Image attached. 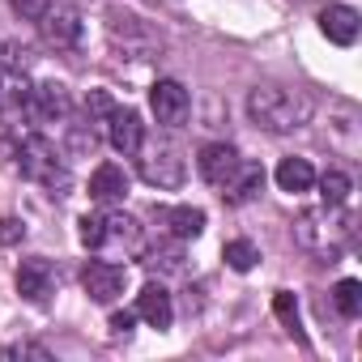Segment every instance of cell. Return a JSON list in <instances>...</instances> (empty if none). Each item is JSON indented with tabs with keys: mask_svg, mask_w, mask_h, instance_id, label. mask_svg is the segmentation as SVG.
Here are the masks:
<instances>
[{
	"mask_svg": "<svg viewBox=\"0 0 362 362\" xmlns=\"http://www.w3.org/2000/svg\"><path fill=\"white\" fill-rule=\"evenodd\" d=\"M247 115L252 124H260L264 132H298L311 124L315 103L303 90H286V86H256L247 94Z\"/></svg>",
	"mask_w": 362,
	"mask_h": 362,
	"instance_id": "6da1fadb",
	"label": "cell"
},
{
	"mask_svg": "<svg viewBox=\"0 0 362 362\" xmlns=\"http://www.w3.org/2000/svg\"><path fill=\"white\" fill-rule=\"evenodd\" d=\"M18 166H22V175L30 179V184L47 188L52 197H64V192L73 188L69 162H64V153H60L47 136H26L22 149H18Z\"/></svg>",
	"mask_w": 362,
	"mask_h": 362,
	"instance_id": "7a4b0ae2",
	"label": "cell"
},
{
	"mask_svg": "<svg viewBox=\"0 0 362 362\" xmlns=\"http://www.w3.org/2000/svg\"><path fill=\"white\" fill-rule=\"evenodd\" d=\"M77 226H81V243L90 252H111V247L136 252L141 247V226L128 214H86Z\"/></svg>",
	"mask_w": 362,
	"mask_h": 362,
	"instance_id": "3957f363",
	"label": "cell"
},
{
	"mask_svg": "<svg viewBox=\"0 0 362 362\" xmlns=\"http://www.w3.org/2000/svg\"><path fill=\"white\" fill-rule=\"evenodd\" d=\"M349 235V214L345 205H324L320 214H303L298 226H294V239L303 247H315V252H328V260L337 256L341 239Z\"/></svg>",
	"mask_w": 362,
	"mask_h": 362,
	"instance_id": "277c9868",
	"label": "cell"
},
{
	"mask_svg": "<svg viewBox=\"0 0 362 362\" xmlns=\"http://www.w3.org/2000/svg\"><path fill=\"white\" fill-rule=\"evenodd\" d=\"M136 153H141V179H145V184H153V188H179V184H184L188 162H184V149H179L170 136L153 141L149 149L141 145Z\"/></svg>",
	"mask_w": 362,
	"mask_h": 362,
	"instance_id": "5b68a950",
	"label": "cell"
},
{
	"mask_svg": "<svg viewBox=\"0 0 362 362\" xmlns=\"http://www.w3.org/2000/svg\"><path fill=\"white\" fill-rule=\"evenodd\" d=\"M149 107H153V119L162 128H179L188 119V111H192V98H188V90L179 86L175 77H162V81L149 86Z\"/></svg>",
	"mask_w": 362,
	"mask_h": 362,
	"instance_id": "8992f818",
	"label": "cell"
},
{
	"mask_svg": "<svg viewBox=\"0 0 362 362\" xmlns=\"http://www.w3.org/2000/svg\"><path fill=\"white\" fill-rule=\"evenodd\" d=\"M107 35H111V43H115V47H124V52H128V56H136V60H145L149 52H158V47H162V39H158L141 18H132V13H111Z\"/></svg>",
	"mask_w": 362,
	"mask_h": 362,
	"instance_id": "52a82bcc",
	"label": "cell"
},
{
	"mask_svg": "<svg viewBox=\"0 0 362 362\" xmlns=\"http://www.w3.org/2000/svg\"><path fill=\"white\" fill-rule=\"evenodd\" d=\"M124 281H128V269L115 260H90L81 269V286L94 303H115L124 294Z\"/></svg>",
	"mask_w": 362,
	"mask_h": 362,
	"instance_id": "ba28073f",
	"label": "cell"
},
{
	"mask_svg": "<svg viewBox=\"0 0 362 362\" xmlns=\"http://www.w3.org/2000/svg\"><path fill=\"white\" fill-rule=\"evenodd\" d=\"M26 111H30L39 124L69 119V111H73V94H69V86H64V81H43V86H35V90H30Z\"/></svg>",
	"mask_w": 362,
	"mask_h": 362,
	"instance_id": "9c48e42d",
	"label": "cell"
},
{
	"mask_svg": "<svg viewBox=\"0 0 362 362\" xmlns=\"http://www.w3.org/2000/svg\"><path fill=\"white\" fill-rule=\"evenodd\" d=\"M239 162H243V158H239L235 145H226V141H209V145H201V153H197V175L205 179L209 188H222L226 179L235 175Z\"/></svg>",
	"mask_w": 362,
	"mask_h": 362,
	"instance_id": "30bf717a",
	"label": "cell"
},
{
	"mask_svg": "<svg viewBox=\"0 0 362 362\" xmlns=\"http://www.w3.org/2000/svg\"><path fill=\"white\" fill-rule=\"evenodd\" d=\"M107 141H111L115 153L136 158V149L145 145V124H141V115H136L132 107H115V111L107 115Z\"/></svg>",
	"mask_w": 362,
	"mask_h": 362,
	"instance_id": "8fae6325",
	"label": "cell"
},
{
	"mask_svg": "<svg viewBox=\"0 0 362 362\" xmlns=\"http://www.w3.org/2000/svg\"><path fill=\"white\" fill-rule=\"evenodd\" d=\"M39 35H43V43L47 47H56V52H69V47H77V39H81V18H77V9H47L43 18H39Z\"/></svg>",
	"mask_w": 362,
	"mask_h": 362,
	"instance_id": "7c38bea8",
	"label": "cell"
},
{
	"mask_svg": "<svg viewBox=\"0 0 362 362\" xmlns=\"http://www.w3.org/2000/svg\"><path fill=\"white\" fill-rule=\"evenodd\" d=\"M320 30L328 35V43L354 47L358 43V30H362V18H358L354 5H324L320 9Z\"/></svg>",
	"mask_w": 362,
	"mask_h": 362,
	"instance_id": "4fadbf2b",
	"label": "cell"
},
{
	"mask_svg": "<svg viewBox=\"0 0 362 362\" xmlns=\"http://www.w3.org/2000/svg\"><path fill=\"white\" fill-rule=\"evenodd\" d=\"M136 320H145L149 328H170V320H175V303H170L166 286H158V281L141 286V294H136Z\"/></svg>",
	"mask_w": 362,
	"mask_h": 362,
	"instance_id": "5bb4252c",
	"label": "cell"
},
{
	"mask_svg": "<svg viewBox=\"0 0 362 362\" xmlns=\"http://www.w3.org/2000/svg\"><path fill=\"white\" fill-rule=\"evenodd\" d=\"M128 197V170L115 166V162H103L94 175H90V201L98 205H115Z\"/></svg>",
	"mask_w": 362,
	"mask_h": 362,
	"instance_id": "9a60e30c",
	"label": "cell"
},
{
	"mask_svg": "<svg viewBox=\"0 0 362 362\" xmlns=\"http://www.w3.org/2000/svg\"><path fill=\"white\" fill-rule=\"evenodd\" d=\"M260 188H264V166L260 162H239L235 175L222 184V197H226V205H247Z\"/></svg>",
	"mask_w": 362,
	"mask_h": 362,
	"instance_id": "2e32d148",
	"label": "cell"
},
{
	"mask_svg": "<svg viewBox=\"0 0 362 362\" xmlns=\"http://www.w3.org/2000/svg\"><path fill=\"white\" fill-rule=\"evenodd\" d=\"M18 294L22 298H30V303H47V294H52V264L47 260H22V269H18Z\"/></svg>",
	"mask_w": 362,
	"mask_h": 362,
	"instance_id": "e0dca14e",
	"label": "cell"
},
{
	"mask_svg": "<svg viewBox=\"0 0 362 362\" xmlns=\"http://www.w3.org/2000/svg\"><path fill=\"white\" fill-rule=\"evenodd\" d=\"M277 188L298 197V192H311L315 188V166L307 158H281L277 162Z\"/></svg>",
	"mask_w": 362,
	"mask_h": 362,
	"instance_id": "ac0fdd59",
	"label": "cell"
},
{
	"mask_svg": "<svg viewBox=\"0 0 362 362\" xmlns=\"http://www.w3.org/2000/svg\"><path fill=\"white\" fill-rule=\"evenodd\" d=\"M166 226L175 239H197L205 230V214L192 205H175V209H166Z\"/></svg>",
	"mask_w": 362,
	"mask_h": 362,
	"instance_id": "d6986e66",
	"label": "cell"
},
{
	"mask_svg": "<svg viewBox=\"0 0 362 362\" xmlns=\"http://www.w3.org/2000/svg\"><path fill=\"white\" fill-rule=\"evenodd\" d=\"M332 303H337V311H341L345 320H358V315H362V281H354V277L337 281V286H332Z\"/></svg>",
	"mask_w": 362,
	"mask_h": 362,
	"instance_id": "ffe728a7",
	"label": "cell"
},
{
	"mask_svg": "<svg viewBox=\"0 0 362 362\" xmlns=\"http://www.w3.org/2000/svg\"><path fill=\"white\" fill-rule=\"evenodd\" d=\"M26 98H30V86H26V77L22 73H13L9 64H0V107H26Z\"/></svg>",
	"mask_w": 362,
	"mask_h": 362,
	"instance_id": "44dd1931",
	"label": "cell"
},
{
	"mask_svg": "<svg viewBox=\"0 0 362 362\" xmlns=\"http://www.w3.org/2000/svg\"><path fill=\"white\" fill-rule=\"evenodd\" d=\"M349 192H354V179L345 170H324L320 175V197H324V205H345Z\"/></svg>",
	"mask_w": 362,
	"mask_h": 362,
	"instance_id": "7402d4cb",
	"label": "cell"
},
{
	"mask_svg": "<svg viewBox=\"0 0 362 362\" xmlns=\"http://www.w3.org/2000/svg\"><path fill=\"white\" fill-rule=\"evenodd\" d=\"M222 260H226L235 273H252V269H256V260H260V252H256V243H252V239H230V243L222 247Z\"/></svg>",
	"mask_w": 362,
	"mask_h": 362,
	"instance_id": "603a6c76",
	"label": "cell"
},
{
	"mask_svg": "<svg viewBox=\"0 0 362 362\" xmlns=\"http://www.w3.org/2000/svg\"><path fill=\"white\" fill-rule=\"evenodd\" d=\"M273 311H277V320H281V324H286V328H290V332H294L298 341H303V324H298V303H294V294H290V290H277V294H273Z\"/></svg>",
	"mask_w": 362,
	"mask_h": 362,
	"instance_id": "cb8c5ba5",
	"label": "cell"
},
{
	"mask_svg": "<svg viewBox=\"0 0 362 362\" xmlns=\"http://www.w3.org/2000/svg\"><path fill=\"white\" fill-rule=\"evenodd\" d=\"M111 111H115V103H111L107 90H90V94H86V119H90V124H98V119L107 124Z\"/></svg>",
	"mask_w": 362,
	"mask_h": 362,
	"instance_id": "d4e9b609",
	"label": "cell"
},
{
	"mask_svg": "<svg viewBox=\"0 0 362 362\" xmlns=\"http://www.w3.org/2000/svg\"><path fill=\"white\" fill-rule=\"evenodd\" d=\"M9 9H13L22 22H39V18L52 9V0H9Z\"/></svg>",
	"mask_w": 362,
	"mask_h": 362,
	"instance_id": "484cf974",
	"label": "cell"
},
{
	"mask_svg": "<svg viewBox=\"0 0 362 362\" xmlns=\"http://www.w3.org/2000/svg\"><path fill=\"white\" fill-rule=\"evenodd\" d=\"M0 354H5V358H39V362H52V354L43 349V345H9V349H0Z\"/></svg>",
	"mask_w": 362,
	"mask_h": 362,
	"instance_id": "4316f807",
	"label": "cell"
},
{
	"mask_svg": "<svg viewBox=\"0 0 362 362\" xmlns=\"http://www.w3.org/2000/svg\"><path fill=\"white\" fill-rule=\"evenodd\" d=\"M132 324H136V311H115V315H111V332H115V337H128Z\"/></svg>",
	"mask_w": 362,
	"mask_h": 362,
	"instance_id": "83f0119b",
	"label": "cell"
},
{
	"mask_svg": "<svg viewBox=\"0 0 362 362\" xmlns=\"http://www.w3.org/2000/svg\"><path fill=\"white\" fill-rule=\"evenodd\" d=\"M26 230H22V222L18 218H5V222H0V239H5V243H18Z\"/></svg>",
	"mask_w": 362,
	"mask_h": 362,
	"instance_id": "f1b7e54d",
	"label": "cell"
}]
</instances>
